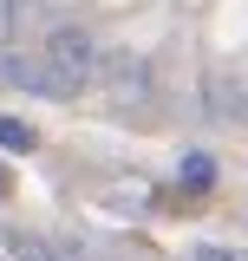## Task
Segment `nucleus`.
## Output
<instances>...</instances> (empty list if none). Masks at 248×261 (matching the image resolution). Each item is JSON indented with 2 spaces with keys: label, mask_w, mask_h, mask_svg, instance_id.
<instances>
[{
  "label": "nucleus",
  "mask_w": 248,
  "mask_h": 261,
  "mask_svg": "<svg viewBox=\"0 0 248 261\" xmlns=\"http://www.w3.org/2000/svg\"><path fill=\"white\" fill-rule=\"evenodd\" d=\"M0 261H59V255H53V242L33 235V228H0Z\"/></svg>",
  "instance_id": "20e7f679"
},
{
  "label": "nucleus",
  "mask_w": 248,
  "mask_h": 261,
  "mask_svg": "<svg viewBox=\"0 0 248 261\" xmlns=\"http://www.w3.org/2000/svg\"><path fill=\"white\" fill-rule=\"evenodd\" d=\"M209 92H216V105H209L216 118H242V111H248V98H242V92H229V85H209Z\"/></svg>",
  "instance_id": "0eeeda50"
},
{
  "label": "nucleus",
  "mask_w": 248,
  "mask_h": 261,
  "mask_svg": "<svg viewBox=\"0 0 248 261\" xmlns=\"http://www.w3.org/2000/svg\"><path fill=\"white\" fill-rule=\"evenodd\" d=\"M7 190H13V176H7V170H0V202H7Z\"/></svg>",
  "instance_id": "9d476101"
},
{
  "label": "nucleus",
  "mask_w": 248,
  "mask_h": 261,
  "mask_svg": "<svg viewBox=\"0 0 248 261\" xmlns=\"http://www.w3.org/2000/svg\"><path fill=\"white\" fill-rule=\"evenodd\" d=\"M39 59L53 65V79H59L65 98H79V92L98 79V59H105V53L92 46V33H85V27H53V33H46V46H39Z\"/></svg>",
  "instance_id": "f257e3e1"
},
{
  "label": "nucleus",
  "mask_w": 248,
  "mask_h": 261,
  "mask_svg": "<svg viewBox=\"0 0 248 261\" xmlns=\"http://www.w3.org/2000/svg\"><path fill=\"white\" fill-rule=\"evenodd\" d=\"M0 79H13V85H27V92H46V98H65L46 59H20V53H7V59H0Z\"/></svg>",
  "instance_id": "7ed1b4c3"
},
{
  "label": "nucleus",
  "mask_w": 248,
  "mask_h": 261,
  "mask_svg": "<svg viewBox=\"0 0 248 261\" xmlns=\"http://www.w3.org/2000/svg\"><path fill=\"white\" fill-rule=\"evenodd\" d=\"M189 261H248L242 248H216V242H203V248H189Z\"/></svg>",
  "instance_id": "6e6552de"
},
{
  "label": "nucleus",
  "mask_w": 248,
  "mask_h": 261,
  "mask_svg": "<svg viewBox=\"0 0 248 261\" xmlns=\"http://www.w3.org/2000/svg\"><path fill=\"white\" fill-rule=\"evenodd\" d=\"M0 150H33V124L27 118H0Z\"/></svg>",
  "instance_id": "423d86ee"
},
{
  "label": "nucleus",
  "mask_w": 248,
  "mask_h": 261,
  "mask_svg": "<svg viewBox=\"0 0 248 261\" xmlns=\"http://www.w3.org/2000/svg\"><path fill=\"white\" fill-rule=\"evenodd\" d=\"M209 183H216V163L203 157V150H189L183 157V190H209Z\"/></svg>",
  "instance_id": "39448f33"
},
{
  "label": "nucleus",
  "mask_w": 248,
  "mask_h": 261,
  "mask_svg": "<svg viewBox=\"0 0 248 261\" xmlns=\"http://www.w3.org/2000/svg\"><path fill=\"white\" fill-rule=\"evenodd\" d=\"M13 20H20V0H0V46L13 39Z\"/></svg>",
  "instance_id": "1a4fd4ad"
},
{
  "label": "nucleus",
  "mask_w": 248,
  "mask_h": 261,
  "mask_svg": "<svg viewBox=\"0 0 248 261\" xmlns=\"http://www.w3.org/2000/svg\"><path fill=\"white\" fill-rule=\"evenodd\" d=\"M98 85L118 105H137V98H151V65L131 59V53H111V59H98Z\"/></svg>",
  "instance_id": "f03ea898"
}]
</instances>
